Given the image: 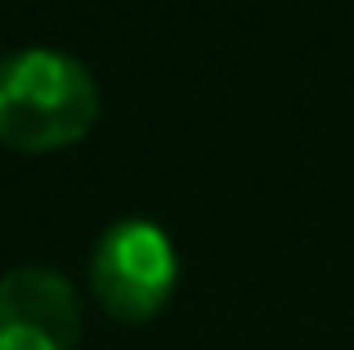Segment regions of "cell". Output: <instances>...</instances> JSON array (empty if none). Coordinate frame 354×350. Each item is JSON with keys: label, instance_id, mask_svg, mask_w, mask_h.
<instances>
[{"label": "cell", "instance_id": "3", "mask_svg": "<svg viewBox=\"0 0 354 350\" xmlns=\"http://www.w3.org/2000/svg\"><path fill=\"white\" fill-rule=\"evenodd\" d=\"M81 301L59 270L23 265L0 274V350H77Z\"/></svg>", "mask_w": 354, "mask_h": 350}, {"label": "cell", "instance_id": "1", "mask_svg": "<svg viewBox=\"0 0 354 350\" xmlns=\"http://www.w3.org/2000/svg\"><path fill=\"white\" fill-rule=\"evenodd\" d=\"M99 117V86L63 50H18L0 59V144L14 153H59L86 140Z\"/></svg>", "mask_w": 354, "mask_h": 350}, {"label": "cell", "instance_id": "2", "mask_svg": "<svg viewBox=\"0 0 354 350\" xmlns=\"http://www.w3.org/2000/svg\"><path fill=\"white\" fill-rule=\"evenodd\" d=\"M180 283V256L153 220H117L90 256V288L121 324H148Z\"/></svg>", "mask_w": 354, "mask_h": 350}]
</instances>
